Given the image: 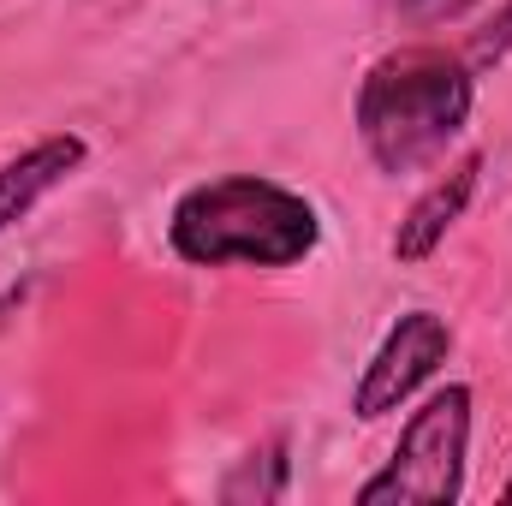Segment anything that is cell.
Listing matches in <instances>:
<instances>
[{"label":"cell","instance_id":"cell-1","mask_svg":"<svg viewBox=\"0 0 512 506\" xmlns=\"http://www.w3.org/2000/svg\"><path fill=\"white\" fill-rule=\"evenodd\" d=\"M167 245L191 268H298L322 245V215L280 179L221 173L173 197Z\"/></svg>","mask_w":512,"mask_h":506},{"label":"cell","instance_id":"cell-2","mask_svg":"<svg viewBox=\"0 0 512 506\" xmlns=\"http://www.w3.org/2000/svg\"><path fill=\"white\" fill-rule=\"evenodd\" d=\"M471 108H477L471 60L429 48V42H411V48L382 54L364 72L352 120H358L370 161L387 179H405V173L447 155V143L471 126Z\"/></svg>","mask_w":512,"mask_h":506},{"label":"cell","instance_id":"cell-3","mask_svg":"<svg viewBox=\"0 0 512 506\" xmlns=\"http://www.w3.org/2000/svg\"><path fill=\"white\" fill-rule=\"evenodd\" d=\"M471 465V387H435L399 429L387 465L358 489V506H453Z\"/></svg>","mask_w":512,"mask_h":506},{"label":"cell","instance_id":"cell-4","mask_svg":"<svg viewBox=\"0 0 512 506\" xmlns=\"http://www.w3.org/2000/svg\"><path fill=\"white\" fill-rule=\"evenodd\" d=\"M453 358V328L435 310H405L382 334V346L370 352L364 376L352 387V417L376 423L387 411H399L423 381H435V370Z\"/></svg>","mask_w":512,"mask_h":506},{"label":"cell","instance_id":"cell-5","mask_svg":"<svg viewBox=\"0 0 512 506\" xmlns=\"http://www.w3.org/2000/svg\"><path fill=\"white\" fill-rule=\"evenodd\" d=\"M90 161V143L78 131H48L36 143H24L12 161H0V239L36 215L42 197H54L78 167Z\"/></svg>","mask_w":512,"mask_h":506},{"label":"cell","instance_id":"cell-6","mask_svg":"<svg viewBox=\"0 0 512 506\" xmlns=\"http://www.w3.org/2000/svg\"><path fill=\"white\" fill-rule=\"evenodd\" d=\"M477 185H483V155H477V149H471L465 161H453L447 173H435L429 191L405 209V221H399V233H393V262H405V268H411V262H429V256L447 245V233L465 221Z\"/></svg>","mask_w":512,"mask_h":506},{"label":"cell","instance_id":"cell-7","mask_svg":"<svg viewBox=\"0 0 512 506\" xmlns=\"http://www.w3.org/2000/svg\"><path fill=\"white\" fill-rule=\"evenodd\" d=\"M286 477H292V459H286V435H274L268 447L245 453V465L227 477V501H280L286 495Z\"/></svg>","mask_w":512,"mask_h":506},{"label":"cell","instance_id":"cell-8","mask_svg":"<svg viewBox=\"0 0 512 506\" xmlns=\"http://www.w3.org/2000/svg\"><path fill=\"white\" fill-rule=\"evenodd\" d=\"M382 6L411 30H435V24H459L477 0H382Z\"/></svg>","mask_w":512,"mask_h":506},{"label":"cell","instance_id":"cell-9","mask_svg":"<svg viewBox=\"0 0 512 506\" xmlns=\"http://www.w3.org/2000/svg\"><path fill=\"white\" fill-rule=\"evenodd\" d=\"M507 48H512V0L501 6V18L477 36V48H471V72H477V66H489V60H501Z\"/></svg>","mask_w":512,"mask_h":506},{"label":"cell","instance_id":"cell-10","mask_svg":"<svg viewBox=\"0 0 512 506\" xmlns=\"http://www.w3.org/2000/svg\"><path fill=\"white\" fill-rule=\"evenodd\" d=\"M501 501H507V506H512V477H507V489H501Z\"/></svg>","mask_w":512,"mask_h":506}]
</instances>
